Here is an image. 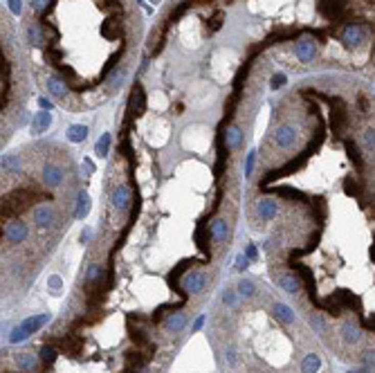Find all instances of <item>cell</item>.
<instances>
[{
	"label": "cell",
	"instance_id": "obj_6",
	"mask_svg": "<svg viewBox=\"0 0 375 373\" xmlns=\"http://www.w3.org/2000/svg\"><path fill=\"white\" fill-rule=\"evenodd\" d=\"M151 3H160V0H151Z\"/></svg>",
	"mask_w": 375,
	"mask_h": 373
},
{
	"label": "cell",
	"instance_id": "obj_2",
	"mask_svg": "<svg viewBox=\"0 0 375 373\" xmlns=\"http://www.w3.org/2000/svg\"><path fill=\"white\" fill-rule=\"evenodd\" d=\"M30 72L18 34L7 11L0 9V153L27 122Z\"/></svg>",
	"mask_w": 375,
	"mask_h": 373
},
{
	"label": "cell",
	"instance_id": "obj_4",
	"mask_svg": "<svg viewBox=\"0 0 375 373\" xmlns=\"http://www.w3.org/2000/svg\"><path fill=\"white\" fill-rule=\"evenodd\" d=\"M297 56L303 63L312 61L317 56V41H312V38H299L297 41Z\"/></svg>",
	"mask_w": 375,
	"mask_h": 373
},
{
	"label": "cell",
	"instance_id": "obj_1",
	"mask_svg": "<svg viewBox=\"0 0 375 373\" xmlns=\"http://www.w3.org/2000/svg\"><path fill=\"white\" fill-rule=\"evenodd\" d=\"M83 178L72 149L32 142L0 153V290L27 284L81 216Z\"/></svg>",
	"mask_w": 375,
	"mask_h": 373
},
{
	"label": "cell",
	"instance_id": "obj_5",
	"mask_svg": "<svg viewBox=\"0 0 375 373\" xmlns=\"http://www.w3.org/2000/svg\"><path fill=\"white\" fill-rule=\"evenodd\" d=\"M286 81H288V77L283 75V72H276V75L272 77V83H270V86H272V90H279L281 86H286Z\"/></svg>",
	"mask_w": 375,
	"mask_h": 373
},
{
	"label": "cell",
	"instance_id": "obj_3",
	"mask_svg": "<svg viewBox=\"0 0 375 373\" xmlns=\"http://www.w3.org/2000/svg\"><path fill=\"white\" fill-rule=\"evenodd\" d=\"M86 346L81 331L70 326L65 333H50L36 346L30 342L18 348L0 351V373H65L72 353Z\"/></svg>",
	"mask_w": 375,
	"mask_h": 373
}]
</instances>
